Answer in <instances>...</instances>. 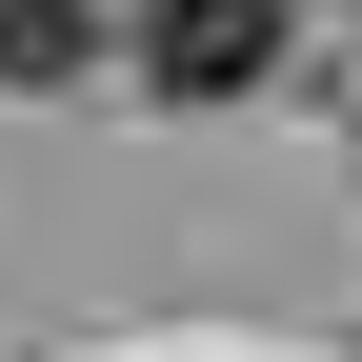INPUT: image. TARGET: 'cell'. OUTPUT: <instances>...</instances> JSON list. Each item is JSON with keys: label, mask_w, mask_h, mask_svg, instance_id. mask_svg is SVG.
Instances as JSON below:
<instances>
[{"label": "cell", "mask_w": 362, "mask_h": 362, "mask_svg": "<svg viewBox=\"0 0 362 362\" xmlns=\"http://www.w3.org/2000/svg\"><path fill=\"white\" fill-rule=\"evenodd\" d=\"M81 61H101L81 0H0V81H81Z\"/></svg>", "instance_id": "obj_2"}, {"label": "cell", "mask_w": 362, "mask_h": 362, "mask_svg": "<svg viewBox=\"0 0 362 362\" xmlns=\"http://www.w3.org/2000/svg\"><path fill=\"white\" fill-rule=\"evenodd\" d=\"M342 161H362V141H342Z\"/></svg>", "instance_id": "obj_3"}, {"label": "cell", "mask_w": 362, "mask_h": 362, "mask_svg": "<svg viewBox=\"0 0 362 362\" xmlns=\"http://www.w3.org/2000/svg\"><path fill=\"white\" fill-rule=\"evenodd\" d=\"M302 0H141V101H262Z\"/></svg>", "instance_id": "obj_1"}]
</instances>
